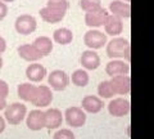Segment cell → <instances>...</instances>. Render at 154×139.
I'll return each instance as SVG.
<instances>
[{
  "mask_svg": "<svg viewBox=\"0 0 154 139\" xmlns=\"http://www.w3.org/2000/svg\"><path fill=\"white\" fill-rule=\"evenodd\" d=\"M27 115V107L23 103L14 102L12 104H8L4 109V118L11 125H19Z\"/></svg>",
  "mask_w": 154,
  "mask_h": 139,
  "instance_id": "6da1fadb",
  "label": "cell"
},
{
  "mask_svg": "<svg viewBox=\"0 0 154 139\" xmlns=\"http://www.w3.org/2000/svg\"><path fill=\"white\" fill-rule=\"evenodd\" d=\"M64 118H66V122L68 124V126L81 128V126H84L86 122V113L81 107L72 106L66 109Z\"/></svg>",
  "mask_w": 154,
  "mask_h": 139,
  "instance_id": "7a4b0ae2",
  "label": "cell"
},
{
  "mask_svg": "<svg viewBox=\"0 0 154 139\" xmlns=\"http://www.w3.org/2000/svg\"><path fill=\"white\" fill-rule=\"evenodd\" d=\"M127 46H130V43L127 39H123V37H114L112 39L108 45H107V55L109 58H123L125 52H126Z\"/></svg>",
  "mask_w": 154,
  "mask_h": 139,
  "instance_id": "3957f363",
  "label": "cell"
},
{
  "mask_svg": "<svg viewBox=\"0 0 154 139\" xmlns=\"http://www.w3.org/2000/svg\"><path fill=\"white\" fill-rule=\"evenodd\" d=\"M69 77L64 71L62 70H54L51 71L49 77H48V84L51 89H54L55 92H63V90L69 85Z\"/></svg>",
  "mask_w": 154,
  "mask_h": 139,
  "instance_id": "277c9868",
  "label": "cell"
},
{
  "mask_svg": "<svg viewBox=\"0 0 154 139\" xmlns=\"http://www.w3.org/2000/svg\"><path fill=\"white\" fill-rule=\"evenodd\" d=\"M51 102H53V93H51L50 86H48V85L37 86L35 97H33L31 102L33 106H36L37 108H44V107L50 106Z\"/></svg>",
  "mask_w": 154,
  "mask_h": 139,
  "instance_id": "5b68a950",
  "label": "cell"
},
{
  "mask_svg": "<svg viewBox=\"0 0 154 139\" xmlns=\"http://www.w3.org/2000/svg\"><path fill=\"white\" fill-rule=\"evenodd\" d=\"M131 109L130 100L125 98H113L108 103V112L114 117H123L127 116Z\"/></svg>",
  "mask_w": 154,
  "mask_h": 139,
  "instance_id": "8992f818",
  "label": "cell"
},
{
  "mask_svg": "<svg viewBox=\"0 0 154 139\" xmlns=\"http://www.w3.org/2000/svg\"><path fill=\"white\" fill-rule=\"evenodd\" d=\"M84 43L86 46L90 48V50L100 49V48H103L105 45V43H107V35L98 30H90L85 33Z\"/></svg>",
  "mask_w": 154,
  "mask_h": 139,
  "instance_id": "52a82bcc",
  "label": "cell"
},
{
  "mask_svg": "<svg viewBox=\"0 0 154 139\" xmlns=\"http://www.w3.org/2000/svg\"><path fill=\"white\" fill-rule=\"evenodd\" d=\"M26 125L32 131H38L45 128V111L40 108L32 109L26 116Z\"/></svg>",
  "mask_w": 154,
  "mask_h": 139,
  "instance_id": "ba28073f",
  "label": "cell"
},
{
  "mask_svg": "<svg viewBox=\"0 0 154 139\" xmlns=\"http://www.w3.org/2000/svg\"><path fill=\"white\" fill-rule=\"evenodd\" d=\"M16 31L21 35H30L36 30V20L30 14H22L16 20Z\"/></svg>",
  "mask_w": 154,
  "mask_h": 139,
  "instance_id": "9c48e42d",
  "label": "cell"
},
{
  "mask_svg": "<svg viewBox=\"0 0 154 139\" xmlns=\"http://www.w3.org/2000/svg\"><path fill=\"white\" fill-rule=\"evenodd\" d=\"M109 81L116 95H127L131 90V79L128 75L114 76Z\"/></svg>",
  "mask_w": 154,
  "mask_h": 139,
  "instance_id": "30bf717a",
  "label": "cell"
},
{
  "mask_svg": "<svg viewBox=\"0 0 154 139\" xmlns=\"http://www.w3.org/2000/svg\"><path fill=\"white\" fill-rule=\"evenodd\" d=\"M105 72L109 75L110 77L114 76H119V75H128L130 72V65L127 62H123L121 59H113L107 63L105 66Z\"/></svg>",
  "mask_w": 154,
  "mask_h": 139,
  "instance_id": "8fae6325",
  "label": "cell"
},
{
  "mask_svg": "<svg viewBox=\"0 0 154 139\" xmlns=\"http://www.w3.org/2000/svg\"><path fill=\"white\" fill-rule=\"evenodd\" d=\"M81 108L85 112L89 113H99L104 107V102L102 98L96 97V95H86L81 102Z\"/></svg>",
  "mask_w": 154,
  "mask_h": 139,
  "instance_id": "7c38bea8",
  "label": "cell"
},
{
  "mask_svg": "<svg viewBox=\"0 0 154 139\" xmlns=\"http://www.w3.org/2000/svg\"><path fill=\"white\" fill-rule=\"evenodd\" d=\"M80 63L85 70L94 71L100 66V57L94 50H85L81 54Z\"/></svg>",
  "mask_w": 154,
  "mask_h": 139,
  "instance_id": "4fadbf2b",
  "label": "cell"
},
{
  "mask_svg": "<svg viewBox=\"0 0 154 139\" xmlns=\"http://www.w3.org/2000/svg\"><path fill=\"white\" fill-rule=\"evenodd\" d=\"M108 16L109 14L107 12V9L102 8V9H99V11H96V12H93V13H86L85 23H86V26H89V27H100L105 23Z\"/></svg>",
  "mask_w": 154,
  "mask_h": 139,
  "instance_id": "5bb4252c",
  "label": "cell"
},
{
  "mask_svg": "<svg viewBox=\"0 0 154 139\" xmlns=\"http://www.w3.org/2000/svg\"><path fill=\"white\" fill-rule=\"evenodd\" d=\"M63 122V115L60 109L58 108H48L45 111V128L51 130V129H58L62 126Z\"/></svg>",
  "mask_w": 154,
  "mask_h": 139,
  "instance_id": "9a60e30c",
  "label": "cell"
},
{
  "mask_svg": "<svg viewBox=\"0 0 154 139\" xmlns=\"http://www.w3.org/2000/svg\"><path fill=\"white\" fill-rule=\"evenodd\" d=\"M46 68L40 63H32L26 68V77L31 83H40L45 79Z\"/></svg>",
  "mask_w": 154,
  "mask_h": 139,
  "instance_id": "2e32d148",
  "label": "cell"
},
{
  "mask_svg": "<svg viewBox=\"0 0 154 139\" xmlns=\"http://www.w3.org/2000/svg\"><path fill=\"white\" fill-rule=\"evenodd\" d=\"M40 16L41 18L48 23H58L60 22L66 16V12L59 11L55 8H50V7H44L40 9Z\"/></svg>",
  "mask_w": 154,
  "mask_h": 139,
  "instance_id": "e0dca14e",
  "label": "cell"
},
{
  "mask_svg": "<svg viewBox=\"0 0 154 139\" xmlns=\"http://www.w3.org/2000/svg\"><path fill=\"white\" fill-rule=\"evenodd\" d=\"M104 30L105 32L110 36H117L122 32L123 30V23L122 20L117 16H113V14H109L107 21L104 23Z\"/></svg>",
  "mask_w": 154,
  "mask_h": 139,
  "instance_id": "ac0fdd59",
  "label": "cell"
},
{
  "mask_svg": "<svg viewBox=\"0 0 154 139\" xmlns=\"http://www.w3.org/2000/svg\"><path fill=\"white\" fill-rule=\"evenodd\" d=\"M17 52H18V55L27 62H36L42 57L37 52L36 48L33 46V44H25V45L18 46Z\"/></svg>",
  "mask_w": 154,
  "mask_h": 139,
  "instance_id": "d6986e66",
  "label": "cell"
},
{
  "mask_svg": "<svg viewBox=\"0 0 154 139\" xmlns=\"http://www.w3.org/2000/svg\"><path fill=\"white\" fill-rule=\"evenodd\" d=\"M109 11L113 16H117L119 18H128L131 16V7H130V4L119 2V0H113L109 4Z\"/></svg>",
  "mask_w": 154,
  "mask_h": 139,
  "instance_id": "ffe728a7",
  "label": "cell"
},
{
  "mask_svg": "<svg viewBox=\"0 0 154 139\" xmlns=\"http://www.w3.org/2000/svg\"><path fill=\"white\" fill-rule=\"evenodd\" d=\"M37 86L32 85L31 83H23L21 85H18L17 88V95L19 99L25 100V102H32L33 97H35Z\"/></svg>",
  "mask_w": 154,
  "mask_h": 139,
  "instance_id": "44dd1931",
  "label": "cell"
},
{
  "mask_svg": "<svg viewBox=\"0 0 154 139\" xmlns=\"http://www.w3.org/2000/svg\"><path fill=\"white\" fill-rule=\"evenodd\" d=\"M33 46L37 49V52L40 53L42 57L44 55H48L51 53L53 50V43H51V39L48 36H38L37 39L33 41Z\"/></svg>",
  "mask_w": 154,
  "mask_h": 139,
  "instance_id": "7402d4cb",
  "label": "cell"
},
{
  "mask_svg": "<svg viewBox=\"0 0 154 139\" xmlns=\"http://www.w3.org/2000/svg\"><path fill=\"white\" fill-rule=\"evenodd\" d=\"M53 39H54L55 43L60 45H67L73 40V33H72L71 30L66 27H62V28H58V30L54 31V35H53Z\"/></svg>",
  "mask_w": 154,
  "mask_h": 139,
  "instance_id": "603a6c76",
  "label": "cell"
},
{
  "mask_svg": "<svg viewBox=\"0 0 154 139\" xmlns=\"http://www.w3.org/2000/svg\"><path fill=\"white\" fill-rule=\"evenodd\" d=\"M89 80H90L89 74L86 72V70H82V68L76 70L71 76L72 84L79 86V88H85V86L89 84Z\"/></svg>",
  "mask_w": 154,
  "mask_h": 139,
  "instance_id": "cb8c5ba5",
  "label": "cell"
},
{
  "mask_svg": "<svg viewBox=\"0 0 154 139\" xmlns=\"http://www.w3.org/2000/svg\"><path fill=\"white\" fill-rule=\"evenodd\" d=\"M98 95L99 98H105V99H110L113 98V95H116L109 80H104L98 85Z\"/></svg>",
  "mask_w": 154,
  "mask_h": 139,
  "instance_id": "d4e9b609",
  "label": "cell"
},
{
  "mask_svg": "<svg viewBox=\"0 0 154 139\" xmlns=\"http://www.w3.org/2000/svg\"><path fill=\"white\" fill-rule=\"evenodd\" d=\"M80 7L86 13H93L102 9V3H100V0H81Z\"/></svg>",
  "mask_w": 154,
  "mask_h": 139,
  "instance_id": "484cf974",
  "label": "cell"
},
{
  "mask_svg": "<svg viewBox=\"0 0 154 139\" xmlns=\"http://www.w3.org/2000/svg\"><path fill=\"white\" fill-rule=\"evenodd\" d=\"M46 7L67 12V9H68V2H67V0H49V2L46 3Z\"/></svg>",
  "mask_w": 154,
  "mask_h": 139,
  "instance_id": "4316f807",
  "label": "cell"
},
{
  "mask_svg": "<svg viewBox=\"0 0 154 139\" xmlns=\"http://www.w3.org/2000/svg\"><path fill=\"white\" fill-rule=\"evenodd\" d=\"M54 139H76L75 134L72 133L71 129H59V130H57L54 137Z\"/></svg>",
  "mask_w": 154,
  "mask_h": 139,
  "instance_id": "83f0119b",
  "label": "cell"
},
{
  "mask_svg": "<svg viewBox=\"0 0 154 139\" xmlns=\"http://www.w3.org/2000/svg\"><path fill=\"white\" fill-rule=\"evenodd\" d=\"M8 95H9V86L7 84V81L0 80V98L7 99Z\"/></svg>",
  "mask_w": 154,
  "mask_h": 139,
  "instance_id": "f1b7e54d",
  "label": "cell"
},
{
  "mask_svg": "<svg viewBox=\"0 0 154 139\" xmlns=\"http://www.w3.org/2000/svg\"><path fill=\"white\" fill-rule=\"evenodd\" d=\"M7 14H8V7H7V4L0 0V21L4 20V18L7 17Z\"/></svg>",
  "mask_w": 154,
  "mask_h": 139,
  "instance_id": "f546056e",
  "label": "cell"
},
{
  "mask_svg": "<svg viewBox=\"0 0 154 139\" xmlns=\"http://www.w3.org/2000/svg\"><path fill=\"white\" fill-rule=\"evenodd\" d=\"M7 49V43L5 40H4V37L0 36V55H2V53H4Z\"/></svg>",
  "mask_w": 154,
  "mask_h": 139,
  "instance_id": "4dcf8cb0",
  "label": "cell"
},
{
  "mask_svg": "<svg viewBox=\"0 0 154 139\" xmlns=\"http://www.w3.org/2000/svg\"><path fill=\"white\" fill-rule=\"evenodd\" d=\"M5 126H7V121L3 116H0V134H2L4 130H5Z\"/></svg>",
  "mask_w": 154,
  "mask_h": 139,
  "instance_id": "1f68e13d",
  "label": "cell"
},
{
  "mask_svg": "<svg viewBox=\"0 0 154 139\" xmlns=\"http://www.w3.org/2000/svg\"><path fill=\"white\" fill-rule=\"evenodd\" d=\"M7 99H4V98H0V111H3V109H5L7 108Z\"/></svg>",
  "mask_w": 154,
  "mask_h": 139,
  "instance_id": "d6a6232c",
  "label": "cell"
},
{
  "mask_svg": "<svg viewBox=\"0 0 154 139\" xmlns=\"http://www.w3.org/2000/svg\"><path fill=\"white\" fill-rule=\"evenodd\" d=\"M123 58L126 59L127 62H130V59H131V57H130V46H127L126 52H125V55H123Z\"/></svg>",
  "mask_w": 154,
  "mask_h": 139,
  "instance_id": "836d02e7",
  "label": "cell"
},
{
  "mask_svg": "<svg viewBox=\"0 0 154 139\" xmlns=\"http://www.w3.org/2000/svg\"><path fill=\"white\" fill-rule=\"evenodd\" d=\"M2 67H3V58H2V55H0V70H2Z\"/></svg>",
  "mask_w": 154,
  "mask_h": 139,
  "instance_id": "e575fe53",
  "label": "cell"
},
{
  "mask_svg": "<svg viewBox=\"0 0 154 139\" xmlns=\"http://www.w3.org/2000/svg\"><path fill=\"white\" fill-rule=\"evenodd\" d=\"M2 2H5V3H12V2H14V0H2Z\"/></svg>",
  "mask_w": 154,
  "mask_h": 139,
  "instance_id": "d590c367",
  "label": "cell"
},
{
  "mask_svg": "<svg viewBox=\"0 0 154 139\" xmlns=\"http://www.w3.org/2000/svg\"><path fill=\"white\" fill-rule=\"evenodd\" d=\"M125 2H130V0H125Z\"/></svg>",
  "mask_w": 154,
  "mask_h": 139,
  "instance_id": "8d00e7d4",
  "label": "cell"
}]
</instances>
